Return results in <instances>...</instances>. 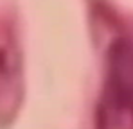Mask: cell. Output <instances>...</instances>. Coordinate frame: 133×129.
Instances as JSON below:
<instances>
[{
    "instance_id": "obj_1",
    "label": "cell",
    "mask_w": 133,
    "mask_h": 129,
    "mask_svg": "<svg viewBox=\"0 0 133 129\" xmlns=\"http://www.w3.org/2000/svg\"><path fill=\"white\" fill-rule=\"evenodd\" d=\"M103 72L97 129H133V34H119L110 41Z\"/></svg>"
},
{
    "instance_id": "obj_2",
    "label": "cell",
    "mask_w": 133,
    "mask_h": 129,
    "mask_svg": "<svg viewBox=\"0 0 133 129\" xmlns=\"http://www.w3.org/2000/svg\"><path fill=\"white\" fill-rule=\"evenodd\" d=\"M23 50L20 32L9 13H0V124H7L23 99Z\"/></svg>"
}]
</instances>
